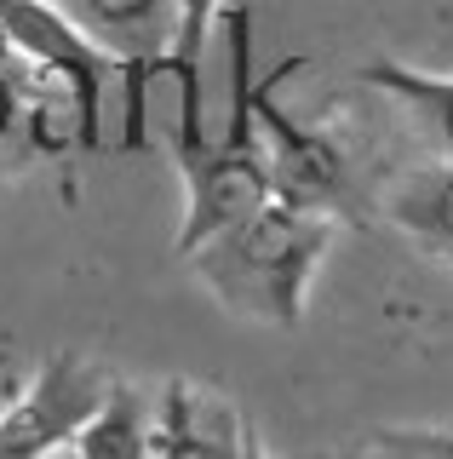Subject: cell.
I'll use <instances>...</instances> for the list:
<instances>
[{
	"instance_id": "cell-8",
	"label": "cell",
	"mask_w": 453,
	"mask_h": 459,
	"mask_svg": "<svg viewBox=\"0 0 453 459\" xmlns=\"http://www.w3.org/2000/svg\"><path fill=\"white\" fill-rule=\"evenodd\" d=\"M224 0H173L178 29H173V52H167V75L178 81V133H173V155L184 150H201L207 126H201V52L207 35L218 23Z\"/></svg>"
},
{
	"instance_id": "cell-4",
	"label": "cell",
	"mask_w": 453,
	"mask_h": 459,
	"mask_svg": "<svg viewBox=\"0 0 453 459\" xmlns=\"http://www.w3.org/2000/svg\"><path fill=\"white\" fill-rule=\"evenodd\" d=\"M115 373L98 368L81 351H52L47 362L30 373L18 396L0 408V459H40L64 448L81 430V420L104 402Z\"/></svg>"
},
{
	"instance_id": "cell-6",
	"label": "cell",
	"mask_w": 453,
	"mask_h": 459,
	"mask_svg": "<svg viewBox=\"0 0 453 459\" xmlns=\"http://www.w3.org/2000/svg\"><path fill=\"white\" fill-rule=\"evenodd\" d=\"M247 413L224 391L195 379H167L150 425V459H242Z\"/></svg>"
},
{
	"instance_id": "cell-3",
	"label": "cell",
	"mask_w": 453,
	"mask_h": 459,
	"mask_svg": "<svg viewBox=\"0 0 453 459\" xmlns=\"http://www.w3.org/2000/svg\"><path fill=\"white\" fill-rule=\"evenodd\" d=\"M304 57H287L281 69H270L264 81H247V109L264 143V167H270L276 201H293L304 212H328L333 224H362L367 201H362V172L350 161L345 138L333 126H310L299 115L281 109V81L299 69Z\"/></svg>"
},
{
	"instance_id": "cell-7",
	"label": "cell",
	"mask_w": 453,
	"mask_h": 459,
	"mask_svg": "<svg viewBox=\"0 0 453 459\" xmlns=\"http://www.w3.org/2000/svg\"><path fill=\"white\" fill-rule=\"evenodd\" d=\"M379 212L414 241L419 253H431L436 264L453 270V161H424L385 190Z\"/></svg>"
},
{
	"instance_id": "cell-1",
	"label": "cell",
	"mask_w": 453,
	"mask_h": 459,
	"mask_svg": "<svg viewBox=\"0 0 453 459\" xmlns=\"http://www.w3.org/2000/svg\"><path fill=\"white\" fill-rule=\"evenodd\" d=\"M338 224L328 212H304L293 201H264L242 224L218 230L190 253V270L230 316L259 327H299L321 258L333 253Z\"/></svg>"
},
{
	"instance_id": "cell-2",
	"label": "cell",
	"mask_w": 453,
	"mask_h": 459,
	"mask_svg": "<svg viewBox=\"0 0 453 459\" xmlns=\"http://www.w3.org/2000/svg\"><path fill=\"white\" fill-rule=\"evenodd\" d=\"M247 81H252V12H230V133L207 138L201 150L173 155L184 172V230H178V258H190L201 241L218 230L242 224L264 201H276L270 167H264V143L247 109Z\"/></svg>"
},
{
	"instance_id": "cell-11",
	"label": "cell",
	"mask_w": 453,
	"mask_h": 459,
	"mask_svg": "<svg viewBox=\"0 0 453 459\" xmlns=\"http://www.w3.org/2000/svg\"><path fill=\"white\" fill-rule=\"evenodd\" d=\"M356 459H453V430L414 425V430H373Z\"/></svg>"
},
{
	"instance_id": "cell-13",
	"label": "cell",
	"mask_w": 453,
	"mask_h": 459,
	"mask_svg": "<svg viewBox=\"0 0 453 459\" xmlns=\"http://www.w3.org/2000/svg\"><path fill=\"white\" fill-rule=\"evenodd\" d=\"M242 459H270V448H264V437L252 430V420H247V430H242Z\"/></svg>"
},
{
	"instance_id": "cell-12",
	"label": "cell",
	"mask_w": 453,
	"mask_h": 459,
	"mask_svg": "<svg viewBox=\"0 0 453 459\" xmlns=\"http://www.w3.org/2000/svg\"><path fill=\"white\" fill-rule=\"evenodd\" d=\"M18 52H12V64L0 69V150H6V138H23V126H18Z\"/></svg>"
},
{
	"instance_id": "cell-9",
	"label": "cell",
	"mask_w": 453,
	"mask_h": 459,
	"mask_svg": "<svg viewBox=\"0 0 453 459\" xmlns=\"http://www.w3.org/2000/svg\"><path fill=\"white\" fill-rule=\"evenodd\" d=\"M150 425H155V408L144 402V391L126 379H109L104 402L81 420L69 448L81 459H150Z\"/></svg>"
},
{
	"instance_id": "cell-10",
	"label": "cell",
	"mask_w": 453,
	"mask_h": 459,
	"mask_svg": "<svg viewBox=\"0 0 453 459\" xmlns=\"http://www.w3.org/2000/svg\"><path fill=\"white\" fill-rule=\"evenodd\" d=\"M362 86H373L379 98L402 104L419 121V133L436 143V155L453 161V75H431V69H407V64L379 57V64L362 69Z\"/></svg>"
},
{
	"instance_id": "cell-5",
	"label": "cell",
	"mask_w": 453,
	"mask_h": 459,
	"mask_svg": "<svg viewBox=\"0 0 453 459\" xmlns=\"http://www.w3.org/2000/svg\"><path fill=\"white\" fill-rule=\"evenodd\" d=\"M0 29H6L12 52L23 64L52 69L58 81L75 86L81 109H87V121L98 133V121H104V75H115V57L104 47H92L52 0H0Z\"/></svg>"
},
{
	"instance_id": "cell-14",
	"label": "cell",
	"mask_w": 453,
	"mask_h": 459,
	"mask_svg": "<svg viewBox=\"0 0 453 459\" xmlns=\"http://www.w3.org/2000/svg\"><path fill=\"white\" fill-rule=\"evenodd\" d=\"M12 64V40H6V29H0V69Z\"/></svg>"
},
{
	"instance_id": "cell-15",
	"label": "cell",
	"mask_w": 453,
	"mask_h": 459,
	"mask_svg": "<svg viewBox=\"0 0 453 459\" xmlns=\"http://www.w3.org/2000/svg\"><path fill=\"white\" fill-rule=\"evenodd\" d=\"M40 459H81V454H75V448L64 442V448H52V454H40Z\"/></svg>"
},
{
	"instance_id": "cell-16",
	"label": "cell",
	"mask_w": 453,
	"mask_h": 459,
	"mask_svg": "<svg viewBox=\"0 0 453 459\" xmlns=\"http://www.w3.org/2000/svg\"><path fill=\"white\" fill-rule=\"evenodd\" d=\"M310 459H356V454H310Z\"/></svg>"
}]
</instances>
